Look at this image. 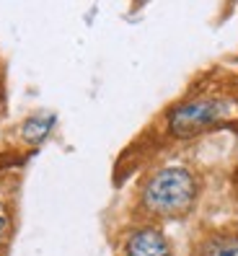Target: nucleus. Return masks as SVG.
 <instances>
[{
    "label": "nucleus",
    "instance_id": "1",
    "mask_svg": "<svg viewBox=\"0 0 238 256\" xmlns=\"http://www.w3.org/2000/svg\"><path fill=\"white\" fill-rule=\"evenodd\" d=\"M197 197V182L186 168L178 166H166L156 171L148 184L142 186V204L148 212L163 215V218H176L192 210Z\"/></svg>",
    "mask_w": 238,
    "mask_h": 256
},
{
    "label": "nucleus",
    "instance_id": "2",
    "mask_svg": "<svg viewBox=\"0 0 238 256\" xmlns=\"http://www.w3.org/2000/svg\"><path fill=\"white\" fill-rule=\"evenodd\" d=\"M233 109H236V101L226 96H202L194 101L178 104L168 114V132L182 140L197 138V134L226 122L233 114Z\"/></svg>",
    "mask_w": 238,
    "mask_h": 256
},
{
    "label": "nucleus",
    "instance_id": "3",
    "mask_svg": "<svg viewBox=\"0 0 238 256\" xmlns=\"http://www.w3.org/2000/svg\"><path fill=\"white\" fill-rule=\"evenodd\" d=\"M127 256H174L171 244L166 240L158 228H138L132 230L127 244H124Z\"/></svg>",
    "mask_w": 238,
    "mask_h": 256
},
{
    "label": "nucleus",
    "instance_id": "4",
    "mask_svg": "<svg viewBox=\"0 0 238 256\" xmlns=\"http://www.w3.org/2000/svg\"><path fill=\"white\" fill-rule=\"evenodd\" d=\"M202 256H238V236H215L202 248Z\"/></svg>",
    "mask_w": 238,
    "mask_h": 256
},
{
    "label": "nucleus",
    "instance_id": "5",
    "mask_svg": "<svg viewBox=\"0 0 238 256\" xmlns=\"http://www.w3.org/2000/svg\"><path fill=\"white\" fill-rule=\"evenodd\" d=\"M3 228H6V220L0 218V236H3Z\"/></svg>",
    "mask_w": 238,
    "mask_h": 256
}]
</instances>
